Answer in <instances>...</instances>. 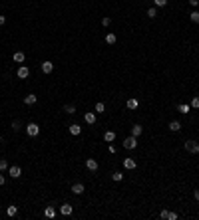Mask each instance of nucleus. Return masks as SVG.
<instances>
[{"mask_svg":"<svg viewBox=\"0 0 199 220\" xmlns=\"http://www.w3.org/2000/svg\"><path fill=\"white\" fill-rule=\"evenodd\" d=\"M124 147H125V149H129V151H133L135 147H137V137H133V135L125 137L124 139Z\"/></svg>","mask_w":199,"mask_h":220,"instance_id":"nucleus-1","label":"nucleus"},{"mask_svg":"<svg viewBox=\"0 0 199 220\" xmlns=\"http://www.w3.org/2000/svg\"><path fill=\"white\" fill-rule=\"evenodd\" d=\"M26 133L30 135V137H38V133H40V127H38V123H28V125H26Z\"/></svg>","mask_w":199,"mask_h":220,"instance_id":"nucleus-2","label":"nucleus"},{"mask_svg":"<svg viewBox=\"0 0 199 220\" xmlns=\"http://www.w3.org/2000/svg\"><path fill=\"white\" fill-rule=\"evenodd\" d=\"M8 175H10L12 179H20V175H22V169H20L18 165H12V167H8Z\"/></svg>","mask_w":199,"mask_h":220,"instance_id":"nucleus-3","label":"nucleus"},{"mask_svg":"<svg viewBox=\"0 0 199 220\" xmlns=\"http://www.w3.org/2000/svg\"><path fill=\"white\" fill-rule=\"evenodd\" d=\"M16 75H18V78H20V79H26V78H28V75H30V70H28V67H26V66H20V67H18V70H16Z\"/></svg>","mask_w":199,"mask_h":220,"instance_id":"nucleus-4","label":"nucleus"},{"mask_svg":"<svg viewBox=\"0 0 199 220\" xmlns=\"http://www.w3.org/2000/svg\"><path fill=\"white\" fill-rule=\"evenodd\" d=\"M86 169H88V171H92V173H96V171H98V161H96V159H86Z\"/></svg>","mask_w":199,"mask_h":220,"instance_id":"nucleus-5","label":"nucleus"},{"mask_svg":"<svg viewBox=\"0 0 199 220\" xmlns=\"http://www.w3.org/2000/svg\"><path fill=\"white\" fill-rule=\"evenodd\" d=\"M72 210H74V206H72V204H68V202L60 206V214H62V216H70V214H72Z\"/></svg>","mask_w":199,"mask_h":220,"instance_id":"nucleus-6","label":"nucleus"},{"mask_svg":"<svg viewBox=\"0 0 199 220\" xmlns=\"http://www.w3.org/2000/svg\"><path fill=\"white\" fill-rule=\"evenodd\" d=\"M185 149L191 151V153H199V145L195 141H185Z\"/></svg>","mask_w":199,"mask_h":220,"instance_id":"nucleus-7","label":"nucleus"},{"mask_svg":"<svg viewBox=\"0 0 199 220\" xmlns=\"http://www.w3.org/2000/svg\"><path fill=\"white\" fill-rule=\"evenodd\" d=\"M84 121H86L88 125H94L96 123V113L94 111H88L86 115H84Z\"/></svg>","mask_w":199,"mask_h":220,"instance_id":"nucleus-8","label":"nucleus"},{"mask_svg":"<svg viewBox=\"0 0 199 220\" xmlns=\"http://www.w3.org/2000/svg\"><path fill=\"white\" fill-rule=\"evenodd\" d=\"M68 131H70V135H74V137H76V135L82 133V127H80L78 123H72L70 127H68Z\"/></svg>","mask_w":199,"mask_h":220,"instance_id":"nucleus-9","label":"nucleus"},{"mask_svg":"<svg viewBox=\"0 0 199 220\" xmlns=\"http://www.w3.org/2000/svg\"><path fill=\"white\" fill-rule=\"evenodd\" d=\"M52 70H54V63L52 62H42V71H44V74H52Z\"/></svg>","mask_w":199,"mask_h":220,"instance_id":"nucleus-10","label":"nucleus"},{"mask_svg":"<svg viewBox=\"0 0 199 220\" xmlns=\"http://www.w3.org/2000/svg\"><path fill=\"white\" fill-rule=\"evenodd\" d=\"M12 60H14L16 63H24V60H26V54H24V52H16L14 56H12Z\"/></svg>","mask_w":199,"mask_h":220,"instance_id":"nucleus-11","label":"nucleus"},{"mask_svg":"<svg viewBox=\"0 0 199 220\" xmlns=\"http://www.w3.org/2000/svg\"><path fill=\"white\" fill-rule=\"evenodd\" d=\"M124 167L128 169V171H133V169L137 167V163H135L133 159H124Z\"/></svg>","mask_w":199,"mask_h":220,"instance_id":"nucleus-12","label":"nucleus"},{"mask_svg":"<svg viewBox=\"0 0 199 220\" xmlns=\"http://www.w3.org/2000/svg\"><path fill=\"white\" fill-rule=\"evenodd\" d=\"M84 190H86V188H84V184H82V183H76V184H72V192H74V194H82Z\"/></svg>","mask_w":199,"mask_h":220,"instance_id":"nucleus-13","label":"nucleus"},{"mask_svg":"<svg viewBox=\"0 0 199 220\" xmlns=\"http://www.w3.org/2000/svg\"><path fill=\"white\" fill-rule=\"evenodd\" d=\"M104 141H105V143L116 141V133H113V131H105V133H104Z\"/></svg>","mask_w":199,"mask_h":220,"instance_id":"nucleus-14","label":"nucleus"},{"mask_svg":"<svg viewBox=\"0 0 199 220\" xmlns=\"http://www.w3.org/2000/svg\"><path fill=\"white\" fill-rule=\"evenodd\" d=\"M36 101H38V97L34 95V93H28L26 97H24V103H26V105H34Z\"/></svg>","mask_w":199,"mask_h":220,"instance_id":"nucleus-15","label":"nucleus"},{"mask_svg":"<svg viewBox=\"0 0 199 220\" xmlns=\"http://www.w3.org/2000/svg\"><path fill=\"white\" fill-rule=\"evenodd\" d=\"M44 216H46V218H54V216H56L54 206H46V208H44Z\"/></svg>","mask_w":199,"mask_h":220,"instance_id":"nucleus-16","label":"nucleus"},{"mask_svg":"<svg viewBox=\"0 0 199 220\" xmlns=\"http://www.w3.org/2000/svg\"><path fill=\"white\" fill-rule=\"evenodd\" d=\"M169 131H173V133L181 131V123H179V121H171V123H169Z\"/></svg>","mask_w":199,"mask_h":220,"instance_id":"nucleus-17","label":"nucleus"},{"mask_svg":"<svg viewBox=\"0 0 199 220\" xmlns=\"http://www.w3.org/2000/svg\"><path fill=\"white\" fill-rule=\"evenodd\" d=\"M141 133H143V127L141 125H133L132 127V135H133V137H139Z\"/></svg>","mask_w":199,"mask_h":220,"instance_id":"nucleus-18","label":"nucleus"},{"mask_svg":"<svg viewBox=\"0 0 199 220\" xmlns=\"http://www.w3.org/2000/svg\"><path fill=\"white\" fill-rule=\"evenodd\" d=\"M125 105H128V109H137L139 101L135 99V97H132V99H128V103H125Z\"/></svg>","mask_w":199,"mask_h":220,"instance_id":"nucleus-19","label":"nucleus"},{"mask_svg":"<svg viewBox=\"0 0 199 220\" xmlns=\"http://www.w3.org/2000/svg\"><path fill=\"white\" fill-rule=\"evenodd\" d=\"M189 20H191L193 24H199V12H197V10H193L191 14H189Z\"/></svg>","mask_w":199,"mask_h":220,"instance_id":"nucleus-20","label":"nucleus"},{"mask_svg":"<svg viewBox=\"0 0 199 220\" xmlns=\"http://www.w3.org/2000/svg\"><path fill=\"white\" fill-rule=\"evenodd\" d=\"M16 212H18V208H16L14 204H10V206L6 208V214H8V216H16Z\"/></svg>","mask_w":199,"mask_h":220,"instance_id":"nucleus-21","label":"nucleus"},{"mask_svg":"<svg viewBox=\"0 0 199 220\" xmlns=\"http://www.w3.org/2000/svg\"><path fill=\"white\" fill-rule=\"evenodd\" d=\"M189 111H191V105H187V103H181L179 105V113H183V115H185V113H189Z\"/></svg>","mask_w":199,"mask_h":220,"instance_id":"nucleus-22","label":"nucleus"},{"mask_svg":"<svg viewBox=\"0 0 199 220\" xmlns=\"http://www.w3.org/2000/svg\"><path fill=\"white\" fill-rule=\"evenodd\" d=\"M94 111H96V113H104V111H105V105L101 103V101H98V103H96V107H94Z\"/></svg>","mask_w":199,"mask_h":220,"instance_id":"nucleus-23","label":"nucleus"},{"mask_svg":"<svg viewBox=\"0 0 199 220\" xmlns=\"http://www.w3.org/2000/svg\"><path fill=\"white\" fill-rule=\"evenodd\" d=\"M121 179H124V173H113V175H112V180H113V183H120Z\"/></svg>","mask_w":199,"mask_h":220,"instance_id":"nucleus-24","label":"nucleus"},{"mask_svg":"<svg viewBox=\"0 0 199 220\" xmlns=\"http://www.w3.org/2000/svg\"><path fill=\"white\" fill-rule=\"evenodd\" d=\"M64 111L68 113V115H74V113H76V105H66Z\"/></svg>","mask_w":199,"mask_h":220,"instance_id":"nucleus-25","label":"nucleus"},{"mask_svg":"<svg viewBox=\"0 0 199 220\" xmlns=\"http://www.w3.org/2000/svg\"><path fill=\"white\" fill-rule=\"evenodd\" d=\"M105 42H108V44H116V34L109 32L108 36H105Z\"/></svg>","mask_w":199,"mask_h":220,"instance_id":"nucleus-26","label":"nucleus"},{"mask_svg":"<svg viewBox=\"0 0 199 220\" xmlns=\"http://www.w3.org/2000/svg\"><path fill=\"white\" fill-rule=\"evenodd\" d=\"M189 105H191V109H199V97L195 95V97L191 99V103H189Z\"/></svg>","mask_w":199,"mask_h":220,"instance_id":"nucleus-27","label":"nucleus"},{"mask_svg":"<svg viewBox=\"0 0 199 220\" xmlns=\"http://www.w3.org/2000/svg\"><path fill=\"white\" fill-rule=\"evenodd\" d=\"M147 16H149V18H155V16H157V10H155V8H147Z\"/></svg>","mask_w":199,"mask_h":220,"instance_id":"nucleus-28","label":"nucleus"},{"mask_svg":"<svg viewBox=\"0 0 199 220\" xmlns=\"http://www.w3.org/2000/svg\"><path fill=\"white\" fill-rule=\"evenodd\" d=\"M0 171H8V161L6 159L0 161Z\"/></svg>","mask_w":199,"mask_h":220,"instance_id":"nucleus-29","label":"nucleus"},{"mask_svg":"<svg viewBox=\"0 0 199 220\" xmlns=\"http://www.w3.org/2000/svg\"><path fill=\"white\" fill-rule=\"evenodd\" d=\"M20 127H22V125H20V121H12V131H20Z\"/></svg>","mask_w":199,"mask_h":220,"instance_id":"nucleus-30","label":"nucleus"},{"mask_svg":"<svg viewBox=\"0 0 199 220\" xmlns=\"http://www.w3.org/2000/svg\"><path fill=\"white\" fill-rule=\"evenodd\" d=\"M153 4H155V6H165L167 0H153Z\"/></svg>","mask_w":199,"mask_h":220,"instance_id":"nucleus-31","label":"nucleus"},{"mask_svg":"<svg viewBox=\"0 0 199 220\" xmlns=\"http://www.w3.org/2000/svg\"><path fill=\"white\" fill-rule=\"evenodd\" d=\"M167 216H169V212H167V210H165V208H163V210H161V212H159V218H163V220H165Z\"/></svg>","mask_w":199,"mask_h":220,"instance_id":"nucleus-32","label":"nucleus"},{"mask_svg":"<svg viewBox=\"0 0 199 220\" xmlns=\"http://www.w3.org/2000/svg\"><path fill=\"white\" fill-rule=\"evenodd\" d=\"M109 22H112V20H109L108 16H105V18H101V26H109Z\"/></svg>","mask_w":199,"mask_h":220,"instance_id":"nucleus-33","label":"nucleus"},{"mask_svg":"<svg viewBox=\"0 0 199 220\" xmlns=\"http://www.w3.org/2000/svg\"><path fill=\"white\" fill-rule=\"evenodd\" d=\"M167 220H177V214H175V212H169V216H167Z\"/></svg>","mask_w":199,"mask_h":220,"instance_id":"nucleus-34","label":"nucleus"},{"mask_svg":"<svg viewBox=\"0 0 199 220\" xmlns=\"http://www.w3.org/2000/svg\"><path fill=\"white\" fill-rule=\"evenodd\" d=\"M189 4H191L193 8H197V4H199V0H189Z\"/></svg>","mask_w":199,"mask_h":220,"instance_id":"nucleus-35","label":"nucleus"},{"mask_svg":"<svg viewBox=\"0 0 199 220\" xmlns=\"http://www.w3.org/2000/svg\"><path fill=\"white\" fill-rule=\"evenodd\" d=\"M6 24V16H0V26H4Z\"/></svg>","mask_w":199,"mask_h":220,"instance_id":"nucleus-36","label":"nucleus"},{"mask_svg":"<svg viewBox=\"0 0 199 220\" xmlns=\"http://www.w3.org/2000/svg\"><path fill=\"white\" fill-rule=\"evenodd\" d=\"M4 183H6V179H4V175H0V187H2Z\"/></svg>","mask_w":199,"mask_h":220,"instance_id":"nucleus-37","label":"nucleus"},{"mask_svg":"<svg viewBox=\"0 0 199 220\" xmlns=\"http://www.w3.org/2000/svg\"><path fill=\"white\" fill-rule=\"evenodd\" d=\"M193 196H195V200H199V190H195V192H193Z\"/></svg>","mask_w":199,"mask_h":220,"instance_id":"nucleus-38","label":"nucleus"},{"mask_svg":"<svg viewBox=\"0 0 199 220\" xmlns=\"http://www.w3.org/2000/svg\"><path fill=\"white\" fill-rule=\"evenodd\" d=\"M0 143H2V137H0Z\"/></svg>","mask_w":199,"mask_h":220,"instance_id":"nucleus-39","label":"nucleus"}]
</instances>
